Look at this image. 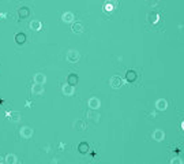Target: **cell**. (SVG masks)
<instances>
[{"mask_svg": "<svg viewBox=\"0 0 184 164\" xmlns=\"http://www.w3.org/2000/svg\"><path fill=\"white\" fill-rule=\"evenodd\" d=\"M104 10H105V11L106 12H110V11H112V10H113V6H112V4H106V6H105V8H104Z\"/></svg>", "mask_w": 184, "mask_h": 164, "instance_id": "cell-18", "label": "cell"}, {"mask_svg": "<svg viewBox=\"0 0 184 164\" xmlns=\"http://www.w3.org/2000/svg\"><path fill=\"white\" fill-rule=\"evenodd\" d=\"M181 127H183V130H184V122H183V123H181Z\"/></svg>", "mask_w": 184, "mask_h": 164, "instance_id": "cell-21", "label": "cell"}, {"mask_svg": "<svg viewBox=\"0 0 184 164\" xmlns=\"http://www.w3.org/2000/svg\"><path fill=\"white\" fill-rule=\"evenodd\" d=\"M75 124H78V129L79 130H85V126H83V122H81V120H78Z\"/></svg>", "mask_w": 184, "mask_h": 164, "instance_id": "cell-19", "label": "cell"}, {"mask_svg": "<svg viewBox=\"0 0 184 164\" xmlns=\"http://www.w3.org/2000/svg\"><path fill=\"white\" fill-rule=\"evenodd\" d=\"M89 107H90L91 109H98L100 108V105H101V101H100V99H97V97H91V99H89Z\"/></svg>", "mask_w": 184, "mask_h": 164, "instance_id": "cell-4", "label": "cell"}, {"mask_svg": "<svg viewBox=\"0 0 184 164\" xmlns=\"http://www.w3.org/2000/svg\"><path fill=\"white\" fill-rule=\"evenodd\" d=\"M29 26H30L31 30H40V29L42 28V23H41L40 21H35V19H34V21H31Z\"/></svg>", "mask_w": 184, "mask_h": 164, "instance_id": "cell-11", "label": "cell"}, {"mask_svg": "<svg viewBox=\"0 0 184 164\" xmlns=\"http://www.w3.org/2000/svg\"><path fill=\"white\" fill-rule=\"evenodd\" d=\"M171 164H183V160H181L180 157H173L172 160H171Z\"/></svg>", "mask_w": 184, "mask_h": 164, "instance_id": "cell-16", "label": "cell"}, {"mask_svg": "<svg viewBox=\"0 0 184 164\" xmlns=\"http://www.w3.org/2000/svg\"><path fill=\"white\" fill-rule=\"evenodd\" d=\"M31 92L34 94H42L44 93V85L42 84H34L31 86Z\"/></svg>", "mask_w": 184, "mask_h": 164, "instance_id": "cell-6", "label": "cell"}, {"mask_svg": "<svg viewBox=\"0 0 184 164\" xmlns=\"http://www.w3.org/2000/svg\"><path fill=\"white\" fill-rule=\"evenodd\" d=\"M135 77H137V75H135V72H134V71H128V72H127V80H128V81H134V80H135Z\"/></svg>", "mask_w": 184, "mask_h": 164, "instance_id": "cell-15", "label": "cell"}, {"mask_svg": "<svg viewBox=\"0 0 184 164\" xmlns=\"http://www.w3.org/2000/svg\"><path fill=\"white\" fill-rule=\"evenodd\" d=\"M25 41V34H16V43H23Z\"/></svg>", "mask_w": 184, "mask_h": 164, "instance_id": "cell-17", "label": "cell"}, {"mask_svg": "<svg viewBox=\"0 0 184 164\" xmlns=\"http://www.w3.org/2000/svg\"><path fill=\"white\" fill-rule=\"evenodd\" d=\"M7 116L11 119V122H19L21 120V114L19 112H11V114H7Z\"/></svg>", "mask_w": 184, "mask_h": 164, "instance_id": "cell-12", "label": "cell"}, {"mask_svg": "<svg viewBox=\"0 0 184 164\" xmlns=\"http://www.w3.org/2000/svg\"><path fill=\"white\" fill-rule=\"evenodd\" d=\"M62 19H63V22H66V23H71V22L74 21V14H72V12H64Z\"/></svg>", "mask_w": 184, "mask_h": 164, "instance_id": "cell-9", "label": "cell"}, {"mask_svg": "<svg viewBox=\"0 0 184 164\" xmlns=\"http://www.w3.org/2000/svg\"><path fill=\"white\" fill-rule=\"evenodd\" d=\"M63 93H64V94H67V96H72V94L75 93V88L72 86V85L66 84L64 86H63Z\"/></svg>", "mask_w": 184, "mask_h": 164, "instance_id": "cell-7", "label": "cell"}, {"mask_svg": "<svg viewBox=\"0 0 184 164\" xmlns=\"http://www.w3.org/2000/svg\"><path fill=\"white\" fill-rule=\"evenodd\" d=\"M0 164H3V157H0Z\"/></svg>", "mask_w": 184, "mask_h": 164, "instance_id": "cell-20", "label": "cell"}, {"mask_svg": "<svg viewBox=\"0 0 184 164\" xmlns=\"http://www.w3.org/2000/svg\"><path fill=\"white\" fill-rule=\"evenodd\" d=\"M156 105L158 109L164 111V109H166V107H168V103H166V100H164V99H160V100H157Z\"/></svg>", "mask_w": 184, "mask_h": 164, "instance_id": "cell-10", "label": "cell"}, {"mask_svg": "<svg viewBox=\"0 0 184 164\" xmlns=\"http://www.w3.org/2000/svg\"><path fill=\"white\" fill-rule=\"evenodd\" d=\"M45 81H47V77L44 75L42 72H37L34 75V82L35 84H45Z\"/></svg>", "mask_w": 184, "mask_h": 164, "instance_id": "cell-8", "label": "cell"}, {"mask_svg": "<svg viewBox=\"0 0 184 164\" xmlns=\"http://www.w3.org/2000/svg\"><path fill=\"white\" fill-rule=\"evenodd\" d=\"M72 32L74 33H82L83 32V28L81 23H75L74 26H72Z\"/></svg>", "mask_w": 184, "mask_h": 164, "instance_id": "cell-14", "label": "cell"}, {"mask_svg": "<svg viewBox=\"0 0 184 164\" xmlns=\"http://www.w3.org/2000/svg\"><path fill=\"white\" fill-rule=\"evenodd\" d=\"M67 60L71 62V63L78 62V60H79V52L76 51V49H70V51L67 52Z\"/></svg>", "mask_w": 184, "mask_h": 164, "instance_id": "cell-1", "label": "cell"}, {"mask_svg": "<svg viewBox=\"0 0 184 164\" xmlns=\"http://www.w3.org/2000/svg\"><path fill=\"white\" fill-rule=\"evenodd\" d=\"M164 138H165V133L162 131V130L157 129V130H154V131H153V140H156V141H162Z\"/></svg>", "mask_w": 184, "mask_h": 164, "instance_id": "cell-5", "label": "cell"}, {"mask_svg": "<svg viewBox=\"0 0 184 164\" xmlns=\"http://www.w3.org/2000/svg\"><path fill=\"white\" fill-rule=\"evenodd\" d=\"M6 161H7V164H15L16 163V156L15 155H7V157H6Z\"/></svg>", "mask_w": 184, "mask_h": 164, "instance_id": "cell-13", "label": "cell"}, {"mask_svg": "<svg viewBox=\"0 0 184 164\" xmlns=\"http://www.w3.org/2000/svg\"><path fill=\"white\" fill-rule=\"evenodd\" d=\"M122 85H123V80L120 78V77L117 75H115L110 78V86L113 89H119V88H122Z\"/></svg>", "mask_w": 184, "mask_h": 164, "instance_id": "cell-3", "label": "cell"}, {"mask_svg": "<svg viewBox=\"0 0 184 164\" xmlns=\"http://www.w3.org/2000/svg\"><path fill=\"white\" fill-rule=\"evenodd\" d=\"M33 129L30 126H23V127L21 129V136L23 137V138H31L33 137Z\"/></svg>", "mask_w": 184, "mask_h": 164, "instance_id": "cell-2", "label": "cell"}]
</instances>
